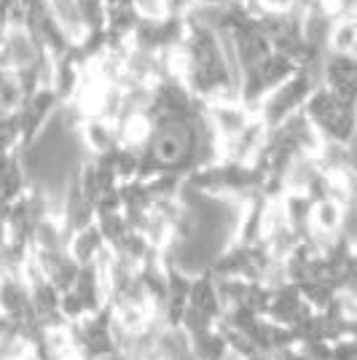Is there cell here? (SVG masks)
<instances>
[{
	"label": "cell",
	"mask_w": 357,
	"mask_h": 360,
	"mask_svg": "<svg viewBox=\"0 0 357 360\" xmlns=\"http://www.w3.org/2000/svg\"><path fill=\"white\" fill-rule=\"evenodd\" d=\"M357 44V22L355 16H342L330 22L327 32V51H342V54H355Z\"/></svg>",
	"instance_id": "1"
}]
</instances>
